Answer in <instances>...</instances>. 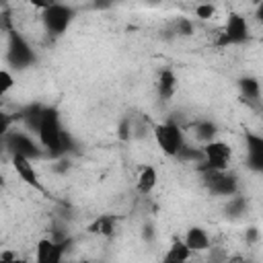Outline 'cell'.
I'll return each instance as SVG.
<instances>
[{
    "mask_svg": "<svg viewBox=\"0 0 263 263\" xmlns=\"http://www.w3.org/2000/svg\"><path fill=\"white\" fill-rule=\"evenodd\" d=\"M37 140L49 156H62L70 150V136L60 125V113L53 107H45L41 125L37 129Z\"/></svg>",
    "mask_w": 263,
    "mask_h": 263,
    "instance_id": "obj_1",
    "label": "cell"
},
{
    "mask_svg": "<svg viewBox=\"0 0 263 263\" xmlns=\"http://www.w3.org/2000/svg\"><path fill=\"white\" fill-rule=\"evenodd\" d=\"M74 16H76V10H74L72 6H68V4H62V2H55V4H51L49 8L41 10L43 27H45V31H47L49 35H53V37L64 35V33L70 29Z\"/></svg>",
    "mask_w": 263,
    "mask_h": 263,
    "instance_id": "obj_2",
    "label": "cell"
},
{
    "mask_svg": "<svg viewBox=\"0 0 263 263\" xmlns=\"http://www.w3.org/2000/svg\"><path fill=\"white\" fill-rule=\"evenodd\" d=\"M203 160L197 162V173H208V171H226L232 158V148L222 142V140H212L205 142L203 146Z\"/></svg>",
    "mask_w": 263,
    "mask_h": 263,
    "instance_id": "obj_3",
    "label": "cell"
},
{
    "mask_svg": "<svg viewBox=\"0 0 263 263\" xmlns=\"http://www.w3.org/2000/svg\"><path fill=\"white\" fill-rule=\"evenodd\" d=\"M154 140H156L158 148H160L166 156H173V158H177L179 150H181L183 144H185L183 129H181L175 121H164V123L154 125Z\"/></svg>",
    "mask_w": 263,
    "mask_h": 263,
    "instance_id": "obj_4",
    "label": "cell"
},
{
    "mask_svg": "<svg viewBox=\"0 0 263 263\" xmlns=\"http://www.w3.org/2000/svg\"><path fill=\"white\" fill-rule=\"evenodd\" d=\"M249 39V25H247V18L238 12H230L222 31L218 33V39H216V45L220 47H226V45H240Z\"/></svg>",
    "mask_w": 263,
    "mask_h": 263,
    "instance_id": "obj_5",
    "label": "cell"
},
{
    "mask_svg": "<svg viewBox=\"0 0 263 263\" xmlns=\"http://www.w3.org/2000/svg\"><path fill=\"white\" fill-rule=\"evenodd\" d=\"M6 58L10 62L12 68H27L35 62V53L31 49V45L16 33V31H8V51Z\"/></svg>",
    "mask_w": 263,
    "mask_h": 263,
    "instance_id": "obj_6",
    "label": "cell"
},
{
    "mask_svg": "<svg viewBox=\"0 0 263 263\" xmlns=\"http://www.w3.org/2000/svg\"><path fill=\"white\" fill-rule=\"evenodd\" d=\"M4 142L10 148L12 154H23L27 158H41L43 156V146L39 142H35L31 136H27L25 132H6L4 134Z\"/></svg>",
    "mask_w": 263,
    "mask_h": 263,
    "instance_id": "obj_7",
    "label": "cell"
},
{
    "mask_svg": "<svg viewBox=\"0 0 263 263\" xmlns=\"http://www.w3.org/2000/svg\"><path fill=\"white\" fill-rule=\"evenodd\" d=\"M70 238H41L37 242V249H35V259L39 263H60L66 249L70 247Z\"/></svg>",
    "mask_w": 263,
    "mask_h": 263,
    "instance_id": "obj_8",
    "label": "cell"
},
{
    "mask_svg": "<svg viewBox=\"0 0 263 263\" xmlns=\"http://www.w3.org/2000/svg\"><path fill=\"white\" fill-rule=\"evenodd\" d=\"M201 175H203V181H205L208 189L214 195H220V197L236 195V179L232 175H228L226 171H208V173H201Z\"/></svg>",
    "mask_w": 263,
    "mask_h": 263,
    "instance_id": "obj_9",
    "label": "cell"
},
{
    "mask_svg": "<svg viewBox=\"0 0 263 263\" xmlns=\"http://www.w3.org/2000/svg\"><path fill=\"white\" fill-rule=\"evenodd\" d=\"M12 166H14L16 175L21 177V181H25L29 187H33V189L45 193V187H43V183L39 181V175H37V171L33 168L31 158H27V156H23V154H12Z\"/></svg>",
    "mask_w": 263,
    "mask_h": 263,
    "instance_id": "obj_10",
    "label": "cell"
},
{
    "mask_svg": "<svg viewBox=\"0 0 263 263\" xmlns=\"http://www.w3.org/2000/svg\"><path fill=\"white\" fill-rule=\"evenodd\" d=\"M247 144V166L253 173H263V136L245 134Z\"/></svg>",
    "mask_w": 263,
    "mask_h": 263,
    "instance_id": "obj_11",
    "label": "cell"
},
{
    "mask_svg": "<svg viewBox=\"0 0 263 263\" xmlns=\"http://www.w3.org/2000/svg\"><path fill=\"white\" fill-rule=\"evenodd\" d=\"M156 90L160 95V99H171L177 90V76L171 68H164L160 70L158 74V80H156Z\"/></svg>",
    "mask_w": 263,
    "mask_h": 263,
    "instance_id": "obj_12",
    "label": "cell"
},
{
    "mask_svg": "<svg viewBox=\"0 0 263 263\" xmlns=\"http://www.w3.org/2000/svg\"><path fill=\"white\" fill-rule=\"evenodd\" d=\"M43 111H45L43 105L33 103V105L25 107V109L18 113V119H21L29 129H33V132L37 134V129H39V125H41V119H43Z\"/></svg>",
    "mask_w": 263,
    "mask_h": 263,
    "instance_id": "obj_13",
    "label": "cell"
},
{
    "mask_svg": "<svg viewBox=\"0 0 263 263\" xmlns=\"http://www.w3.org/2000/svg\"><path fill=\"white\" fill-rule=\"evenodd\" d=\"M156 181H158L156 168L150 166V164H148V166H142V168H140V175H138V181H136L138 193H142V195L152 193V189L156 187Z\"/></svg>",
    "mask_w": 263,
    "mask_h": 263,
    "instance_id": "obj_14",
    "label": "cell"
},
{
    "mask_svg": "<svg viewBox=\"0 0 263 263\" xmlns=\"http://www.w3.org/2000/svg\"><path fill=\"white\" fill-rule=\"evenodd\" d=\"M115 226H117V218L111 216V214H103V216L95 218L88 224V232L90 234H101V236H111L115 232Z\"/></svg>",
    "mask_w": 263,
    "mask_h": 263,
    "instance_id": "obj_15",
    "label": "cell"
},
{
    "mask_svg": "<svg viewBox=\"0 0 263 263\" xmlns=\"http://www.w3.org/2000/svg\"><path fill=\"white\" fill-rule=\"evenodd\" d=\"M185 242L191 251H208L210 249V236L203 228L199 226H191L185 234Z\"/></svg>",
    "mask_w": 263,
    "mask_h": 263,
    "instance_id": "obj_16",
    "label": "cell"
},
{
    "mask_svg": "<svg viewBox=\"0 0 263 263\" xmlns=\"http://www.w3.org/2000/svg\"><path fill=\"white\" fill-rule=\"evenodd\" d=\"M191 253H193V251L187 247V242H185V240L175 238V240H173V245L168 247V251L164 253V261L181 263V261H187V259L191 257Z\"/></svg>",
    "mask_w": 263,
    "mask_h": 263,
    "instance_id": "obj_17",
    "label": "cell"
},
{
    "mask_svg": "<svg viewBox=\"0 0 263 263\" xmlns=\"http://www.w3.org/2000/svg\"><path fill=\"white\" fill-rule=\"evenodd\" d=\"M238 88H240V95L247 99V101H259L261 97V84L257 78L253 76H245L238 80Z\"/></svg>",
    "mask_w": 263,
    "mask_h": 263,
    "instance_id": "obj_18",
    "label": "cell"
},
{
    "mask_svg": "<svg viewBox=\"0 0 263 263\" xmlns=\"http://www.w3.org/2000/svg\"><path fill=\"white\" fill-rule=\"evenodd\" d=\"M216 132H218V127H216L214 121L201 119V121L195 123V136H197L199 140H203V142H212V140H216Z\"/></svg>",
    "mask_w": 263,
    "mask_h": 263,
    "instance_id": "obj_19",
    "label": "cell"
},
{
    "mask_svg": "<svg viewBox=\"0 0 263 263\" xmlns=\"http://www.w3.org/2000/svg\"><path fill=\"white\" fill-rule=\"evenodd\" d=\"M177 158H179V160H193V162H201L205 156H203V148H201V150H197V148H191V146L183 144V148L179 150Z\"/></svg>",
    "mask_w": 263,
    "mask_h": 263,
    "instance_id": "obj_20",
    "label": "cell"
},
{
    "mask_svg": "<svg viewBox=\"0 0 263 263\" xmlns=\"http://www.w3.org/2000/svg\"><path fill=\"white\" fill-rule=\"evenodd\" d=\"M214 12H216V8H214V4H210V2H201V4H197V6H195V16H197V18H201V21L212 18V16H214Z\"/></svg>",
    "mask_w": 263,
    "mask_h": 263,
    "instance_id": "obj_21",
    "label": "cell"
},
{
    "mask_svg": "<svg viewBox=\"0 0 263 263\" xmlns=\"http://www.w3.org/2000/svg\"><path fill=\"white\" fill-rule=\"evenodd\" d=\"M14 86V78L8 70H2L0 72V95H6L10 88Z\"/></svg>",
    "mask_w": 263,
    "mask_h": 263,
    "instance_id": "obj_22",
    "label": "cell"
},
{
    "mask_svg": "<svg viewBox=\"0 0 263 263\" xmlns=\"http://www.w3.org/2000/svg\"><path fill=\"white\" fill-rule=\"evenodd\" d=\"M177 31H179L181 35H191V33H193V25H191L189 21L181 18V21H179V25H177Z\"/></svg>",
    "mask_w": 263,
    "mask_h": 263,
    "instance_id": "obj_23",
    "label": "cell"
},
{
    "mask_svg": "<svg viewBox=\"0 0 263 263\" xmlns=\"http://www.w3.org/2000/svg\"><path fill=\"white\" fill-rule=\"evenodd\" d=\"M129 132H132V123H129V119H123L119 123V138L121 140H127L129 138Z\"/></svg>",
    "mask_w": 263,
    "mask_h": 263,
    "instance_id": "obj_24",
    "label": "cell"
},
{
    "mask_svg": "<svg viewBox=\"0 0 263 263\" xmlns=\"http://www.w3.org/2000/svg\"><path fill=\"white\" fill-rule=\"evenodd\" d=\"M58 0H29V4L31 6H35V8H39V10H45V8H49L51 4H55Z\"/></svg>",
    "mask_w": 263,
    "mask_h": 263,
    "instance_id": "obj_25",
    "label": "cell"
},
{
    "mask_svg": "<svg viewBox=\"0 0 263 263\" xmlns=\"http://www.w3.org/2000/svg\"><path fill=\"white\" fill-rule=\"evenodd\" d=\"M115 0H95V8H107V6H111Z\"/></svg>",
    "mask_w": 263,
    "mask_h": 263,
    "instance_id": "obj_26",
    "label": "cell"
},
{
    "mask_svg": "<svg viewBox=\"0 0 263 263\" xmlns=\"http://www.w3.org/2000/svg\"><path fill=\"white\" fill-rule=\"evenodd\" d=\"M255 16H257L259 23H263V2L257 4V8H255Z\"/></svg>",
    "mask_w": 263,
    "mask_h": 263,
    "instance_id": "obj_27",
    "label": "cell"
},
{
    "mask_svg": "<svg viewBox=\"0 0 263 263\" xmlns=\"http://www.w3.org/2000/svg\"><path fill=\"white\" fill-rule=\"evenodd\" d=\"M253 2H255V4H259V2H263V0H253Z\"/></svg>",
    "mask_w": 263,
    "mask_h": 263,
    "instance_id": "obj_28",
    "label": "cell"
}]
</instances>
